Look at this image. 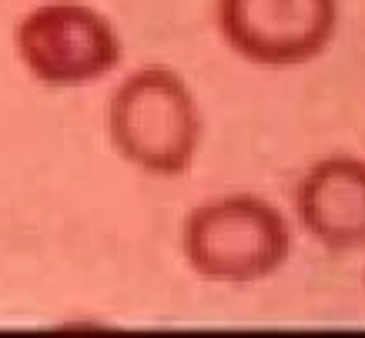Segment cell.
<instances>
[{
    "label": "cell",
    "mask_w": 365,
    "mask_h": 338,
    "mask_svg": "<svg viewBox=\"0 0 365 338\" xmlns=\"http://www.w3.org/2000/svg\"><path fill=\"white\" fill-rule=\"evenodd\" d=\"M108 141L124 161L151 178H181L205 141V118L185 77L165 64H144L108 98Z\"/></svg>",
    "instance_id": "cell-1"
},
{
    "label": "cell",
    "mask_w": 365,
    "mask_h": 338,
    "mask_svg": "<svg viewBox=\"0 0 365 338\" xmlns=\"http://www.w3.org/2000/svg\"><path fill=\"white\" fill-rule=\"evenodd\" d=\"M292 225L268 198L232 191L191 208L181 221V255L201 282L255 285L292 258Z\"/></svg>",
    "instance_id": "cell-2"
},
{
    "label": "cell",
    "mask_w": 365,
    "mask_h": 338,
    "mask_svg": "<svg viewBox=\"0 0 365 338\" xmlns=\"http://www.w3.org/2000/svg\"><path fill=\"white\" fill-rule=\"evenodd\" d=\"M14 54L44 88H81L104 81L124 61L114 21L84 0H44L14 27Z\"/></svg>",
    "instance_id": "cell-3"
},
{
    "label": "cell",
    "mask_w": 365,
    "mask_h": 338,
    "mask_svg": "<svg viewBox=\"0 0 365 338\" xmlns=\"http://www.w3.org/2000/svg\"><path fill=\"white\" fill-rule=\"evenodd\" d=\"M215 27L255 67H302L329 51L339 0H215Z\"/></svg>",
    "instance_id": "cell-4"
},
{
    "label": "cell",
    "mask_w": 365,
    "mask_h": 338,
    "mask_svg": "<svg viewBox=\"0 0 365 338\" xmlns=\"http://www.w3.org/2000/svg\"><path fill=\"white\" fill-rule=\"evenodd\" d=\"M295 218L315 245L335 255L365 248V161L329 154L305 168L292 195Z\"/></svg>",
    "instance_id": "cell-5"
}]
</instances>
